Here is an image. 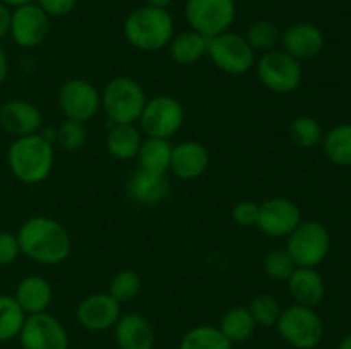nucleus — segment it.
<instances>
[{
	"instance_id": "nucleus-5",
	"label": "nucleus",
	"mask_w": 351,
	"mask_h": 349,
	"mask_svg": "<svg viewBox=\"0 0 351 349\" xmlns=\"http://www.w3.org/2000/svg\"><path fill=\"white\" fill-rule=\"evenodd\" d=\"M287 252L297 267L317 269L329 255L331 250V233L322 222L308 219L302 221L287 236Z\"/></svg>"
},
{
	"instance_id": "nucleus-30",
	"label": "nucleus",
	"mask_w": 351,
	"mask_h": 349,
	"mask_svg": "<svg viewBox=\"0 0 351 349\" xmlns=\"http://www.w3.org/2000/svg\"><path fill=\"white\" fill-rule=\"evenodd\" d=\"M27 315L17 305L14 296L0 294V342L16 339L23 328Z\"/></svg>"
},
{
	"instance_id": "nucleus-17",
	"label": "nucleus",
	"mask_w": 351,
	"mask_h": 349,
	"mask_svg": "<svg viewBox=\"0 0 351 349\" xmlns=\"http://www.w3.org/2000/svg\"><path fill=\"white\" fill-rule=\"evenodd\" d=\"M41 125L43 115L34 103L26 99H10L0 105V127L16 139L38 133Z\"/></svg>"
},
{
	"instance_id": "nucleus-14",
	"label": "nucleus",
	"mask_w": 351,
	"mask_h": 349,
	"mask_svg": "<svg viewBox=\"0 0 351 349\" xmlns=\"http://www.w3.org/2000/svg\"><path fill=\"white\" fill-rule=\"evenodd\" d=\"M50 33V17L34 2L12 9L10 34L14 43L21 48H36Z\"/></svg>"
},
{
	"instance_id": "nucleus-25",
	"label": "nucleus",
	"mask_w": 351,
	"mask_h": 349,
	"mask_svg": "<svg viewBox=\"0 0 351 349\" xmlns=\"http://www.w3.org/2000/svg\"><path fill=\"white\" fill-rule=\"evenodd\" d=\"M209 38L202 36L194 29L182 31L171 38L168 50H170L171 60L178 65H192L201 60L208 53Z\"/></svg>"
},
{
	"instance_id": "nucleus-39",
	"label": "nucleus",
	"mask_w": 351,
	"mask_h": 349,
	"mask_svg": "<svg viewBox=\"0 0 351 349\" xmlns=\"http://www.w3.org/2000/svg\"><path fill=\"white\" fill-rule=\"evenodd\" d=\"M10 21H12V9L0 2V41L10 34Z\"/></svg>"
},
{
	"instance_id": "nucleus-37",
	"label": "nucleus",
	"mask_w": 351,
	"mask_h": 349,
	"mask_svg": "<svg viewBox=\"0 0 351 349\" xmlns=\"http://www.w3.org/2000/svg\"><path fill=\"white\" fill-rule=\"evenodd\" d=\"M21 255L17 235L9 231H0V267L10 266Z\"/></svg>"
},
{
	"instance_id": "nucleus-27",
	"label": "nucleus",
	"mask_w": 351,
	"mask_h": 349,
	"mask_svg": "<svg viewBox=\"0 0 351 349\" xmlns=\"http://www.w3.org/2000/svg\"><path fill=\"white\" fill-rule=\"evenodd\" d=\"M256 322L247 307H233L223 313L219 320V331L230 342H245L256 331Z\"/></svg>"
},
{
	"instance_id": "nucleus-4",
	"label": "nucleus",
	"mask_w": 351,
	"mask_h": 349,
	"mask_svg": "<svg viewBox=\"0 0 351 349\" xmlns=\"http://www.w3.org/2000/svg\"><path fill=\"white\" fill-rule=\"evenodd\" d=\"M146 101L144 88L129 75L113 77L101 91V109L113 125L139 122Z\"/></svg>"
},
{
	"instance_id": "nucleus-35",
	"label": "nucleus",
	"mask_w": 351,
	"mask_h": 349,
	"mask_svg": "<svg viewBox=\"0 0 351 349\" xmlns=\"http://www.w3.org/2000/svg\"><path fill=\"white\" fill-rule=\"evenodd\" d=\"M263 269L264 274L267 277H271V279L288 281V277L293 274L297 266H295L293 259L287 252V248H274L271 252H267L266 257H264Z\"/></svg>"
},
{
	"instance_id": "nucleus-11",
	"label": "nucleus",
	"mask_w": 351,
	"mask_h": 349,
	"mask_svg": "<svg viewBox=\"0 0 351 349\" xmlns=\"http://www.w3.org/2000/svg\"><path fill=\"white\" fill-rule=\"evenodd\" d=\"M58 108L67 120L86 123L101 109V92L86 79H69L57 94Z\"/></svg>"
},
{
	"instance_id": "nucleus-18",
	"label": "nucleus",
	"mask_w": 351,
	"mask_h": 349,
	"mask_svg": "<svg viewBox=\"0 0 351 349\" xmlns=\"http://www.w3.org/2000/svg\"><path fill=\"white\" fill-rule=\"evenodd\" d=\"M209 161L211 156L204 144L199 140H182L171 151L170 171L180 180H197L208 171Z\"/></svg>"
},
{
	"instance_id": "nucleus-40",
	"label": "nucleus",
	"mask_w": 351,
	"mask_h": 349,
	"mask_svg": "<svg viewBox=\"0 0 351 349\" xmlns=\"http://www.w3.org/2000/svg\"><path fill=\"white\" fill-rule=\"evenodd\" d=\"M7 75H9V58H7V53L3 51V48L0 47V86L5 82Z\"/></svg>"
},
{
	"instance_id": "nucleus-1",
	"label": "nucleus",
	"mask_w": 351,
	"mask_h": 349,
	"mask_svg": "<svg viewBox=\"0 0 351 349\" xmlns=\"http://www.w3.org/2000/svg\"><path fill=\"white\" fill-rule=\"evenodd\" d=\"M16 235L21 253L41 266H58L71 255V235L53 218L33 216L21 224Z\"/></svg>"
},
{
	"instance_id": "nucleus-22",
	"label": "nucleus",
	"mask_w": 351,
	"mask_h": 349,
	"mask_svg": "<svg viewBox=\"0 0 351 349\" xmlns=\"http://www.w3.org/2000/svg\"><path fill=\"white\" fill-rule=\"evenodd\" d=\"M170 181L167 174L137 170L127 183V194L141 205H156L167 198Z\"/></svg>"
},
{
	"instance_id": "nucleus-3",
	"label": "nucleus",
	"mask_w": 351,
	"mask_h": 349,
	"mask_svg": "<svg viewBox=\"0 0 351 349\" xmlns=\"http://www.w3.org/2000/svg\"><path fill=\"white\" fill-rule=\"evenodd\" d=\"M123 36L141 51H160L175 36V23L167 9L143 5L123 21Z\"/></svg>"
},
{
	"instance_id": "nucleus-15",
	"label": "nucleus",
	"mask_w": 351,
	"mask_h": 349,
	"mask_svg": "<svg viewBox=\"0 0 351 349\" xmlns=\"http://www.w3.org/2000/svg\"><path fill=\"white\" fill-rule=\"evenodd\" d=\"M122 317V305L110 293H93L75 308V318L86 331L103 332L115 327Z\"/></svg>"
},
{
	"instance_id": "nucleus-36",
	"label": "nucleus",
	"mask_w": 351,
	"mask_h": 349,
	"mask_svg": "<svg viewBox=\"0 0 351 349\" xmlns=\"http://www.w3.org/2000/svg\"><path fill=\"white\" fill-rule=\"evenodd\" d=\"M259 218V204L254 201H240L233 205L232 219L240 228H252Z\"/></svg>"
},
{
	"instance_id": "nucleus-2",
	"label": "nucleus",
	"mask_w": 351,
	"mask_h": 349,
	"mask_svg": "<svg viewBox=\"0 0 351 349\" xmlns=\"http://www.w3.org/2000/svg\"><path fill=\"white\" fill-rule=\"evenodd\" d=\"M55 163L53 144L40 132L19 137L7 151V164L14 177L26 185H38L51 174Z\"/></svg>"
},
{
	"instance_id": "nucleus-19",
	"label": "nucleus",
	"mask_w": 351,
	"mask_h": 349,
	"mask_svg": "<svg viewBox=\"0 0 351 349\" xmlns=\"http://www.w3.org/2000/svg\"><path fill=\"white\" fill-rule=\"evenodd\" d=\"M115 342L120 349H153L154 328L144 315L125 313L113 327Z\"/></svg>"
},
{
	"instance_id": "nucleus-24",
	"label": "nucleus",
	"mask_w": 351,
	"mask_h": 349,
	"mask_svg": "<svg viewBox=\"0 0 351 349\" xmlns=\"http://www.w3.org/2000/svg\"><path fill=\"white\" fill-rule=\"evenodd\" d=\"M171 151H173V146L168 139L146 135L136 156L137 163H139V170L167 174V171L170 170Z\"/></svg>"
},
{
	"instance_id": "nucleus-7",
	"label": "nucleus",
	"mask_w": 351,
	"mask_h": 349,
	"mask_svg": "<svg viewBox=\"0 0 351 349\" xmlns=\"http://www.w3.org/2000/svg\"><path fill=\"white\" fill-rule=\"evenodd\" d=\"M257 77L261 84L276 94H290L297 91L304 79L302 62L283 50H271L256 60Z\"/></svg>"
},
{
	"instance_id": "nucleus-8",
	"label": "nucleus",
	"mask_w": 351,
	"mask_h": 349,
	"mask_svg": "<svg viewBox=\"0 0 351 349\" xmlns=\"http://www.w3.org/2000/svg\"><path fill=\"white\" fill-rule=\"evenodd\" d=\"M206 57L218 70L228 75H243L256 67V51L247 43L245 36L233 31L209 38Z\"/></svg>"
},
{
	"instance_id": "nucleus-43",
	"label": "nucleus",
	"mask_w": 351,
	"mask_h": 349,
	"mask_svg": "<svg viewBox=\"0 0 351 349\" xmlns=\"http://www.w3.org/2000/svg\"><path fill=\"white\" fill-rule=\"evenodd\" d=\"M338 349H351V332H348V334L339 341Z\"/></svg>"
},
{
	"instance_id": "nucleus-12",
	"label": "nucleus",
	"mask_w": 351,
	"mask_h": 349,
	"mask_svg": "<svg viewBox=\"0 0 351 349\" xmlns=\"http://www.w3.org/2000/svg\"><path fill=\"white\" fill-rule=\"evenodd\" d=\"M19 342L23 349H67L69 335L64 325L47 313L27 315L19 332Z\"/></svg>"
},
{
	"instance_id": "nucleus-31",
	"label": "nucleus",
	"mask_w": 351,
	"mask_h": 349,
	"mask_svg": "<svg viewBox=\"0 0 351 349\" xmlns=\"http://www.w3.org/2000/svg\"><path fill=\"white\" fill-rule=\"evenodd\" d=\"M247 43L252 47V50L256 51H266L276 50V47L281 41V29L274 23L266 19L254 21L249 27H247L245 33Z\"/></svg>"
},
{
	"instance_id": "nucleus-42",
	"label": "nucleus",
	"mask_w": 351,
	"mask_h": 349,
	"mask_svg": "<svg viewBox=\"0 0 351 349\" xmlns=\"http://www.w3.org/2000/svg\"><path fill=\"white\" fill-rule=\"evenodd\" d=\"M2 3H5V5H9L10 9H16V7H21V5H26V3H31L34 2V0H0Z\"/></svg>"
},
{
	"instance_id": "nucleus-23",
	"label": "nucleus",
	"mask_w": 351,
	"mask_h": 349,
	"mask_svg": "<svg viewBox=\"0 0 351 349\" xmlns=\"http://www.w3.org/2000/svg\"><path fill=\"white\" fill-rule=\"evenodd\" d=\"M143 144V133L134 123L112 125L106 135V151L119 161H130L137 156Z\"/></svg>"
},
{
	"instance_id": "nucleus-16",
	"label": "nucleus",
	"mask_w": 351,
	"mask_h": 349,
	"mask_svg": "<svg viewBox=\"0 0 351 349\" xmlns=\"http://www.w3.org/2000/svg\"><path fill=\"white\" fill-rule=\"evenodd\" d=\"M281 50L287 51L298 62L311 60L324 50L326 36L321 27L314 23H293L281 31Z\"/></svg>"
},
{
	"instance_id": "nucleus-28",
	"label": "nucleus",
	"mask_w": 351,
	"mask_h": 349,
	"mask_svg": "<svg viewBox=\"0 0 351 349\" xmlns=\"http://www.w3.org/2000/svg\"><path fill=\"white\" fill-rule=\"evenodd\" d=\"M288 135H290L291 142L300 149H312V147L321 146L322 139H324V129L314 116L300 115L290 122Z\"/></svg>"
},
{
	"instance_id": "nucleus-20",
	"label": "nucleus",
	"mask_w": 351,
	"mask_h": 349,
	"mask_svg": "<svg viewBox=\"0 0 351 349\" xmlns=\"http://www.w3.org/2000/svg\"><path fill=\"white\" fill-rule=\"evenodd\" d=\"M287 283L293 301L302 307L315 308L326 298V281L317 269L297 267Z\"/></svg>"
},
{
	"instance_id": "nucleus-9",
	"label": "nucleus",
	"mask_w": 351,
	"mask_h": 349,
	"mask_svg": "<svg viewBox=\"0 0 351 349\" xmlns=\"http://www.w3.org/2000/svg\"><path fill=\"white\" fill-rule=\"evenodd\" d=\"M185 21L191 29L206 38H215L230 31L237 17L235 0H187Z\"/></svg>"
},
{
	"instance_id": "nucleus-38",
	"label": "nucleus",
	"mask_w": 351,
	"mask_h": 349,
	"mask_svg": "<svg viewBox=\"0 0 351 349\" xmlns=\"http://www.w3.org/2000/svg\"><path fill=\"white\" fill-rule=\"evenodd\" d=\"M34 3L51 19L69 16L77 5V0H34Z\"/></svg>"
},
{
	"instance_id": "nucleus-6",
	"label": "nucleus",
	"mask_w": 351,
	"mask_h": 349,
	"mask_svg": "<svg viewBox=\"0 0 351 349\" xmlns=\"http://www.w3.org/2000/svg\"><path fill=\"white\" fill-rule=\"evenodd\" d=\"M276 328L281 337L295 349L317 348L326 334L324 320L315 308L297 303L281 311Z\"/></svg>"
},
{
	"instance_id": "nucleus-21",
	"label": "nucleus",
	"mask_w": 351,
	"mask_h": 349,
	"mask_svg": "<svg viewBox=\"0 0 351 349\" xmlns=\"http://www.w3.org/2000/svg\"><path fill=\"white\" fill-rule=\"evenodd\" d=\"M14 300L17 301L23 311L26 315H36L43 313L48 310L53 300V289L47 277L38 276H27L19 281L14 293Z\"/></svg>"
},
{
	"instance_id": "nucleus-33",
	"label": "nucleus",
	"mask_w": 351,
	"mask_h": 349,
	"mask_svg": "<svg viewBox=\"0 0 351 349\" xmlns=\"http://www.w3.org/2000/svg\"><path fill=\"white\" fill-rule=\"evenodd\" d=\"M141 287H143V281L139 274L132 269H123L112 277L108 293L122 305L136 300L141 293Z\"/></svg>"
},
{
	"instance_id": "nucleus-41",
	"label": "nucleus",
	"mask_w": 351,
	"mask_h": 349,
	"mask_svg": "<svg viewBox=\"0 0 351 349\" xmlns=\"http://www.w3.org/2000/svg\"><path fill=\"white\" fill-rule=\"evenodd\" d=\"M173 0H144V5L156 7V9H168Z\"/></svg>"
},
{
	"instance_id": "nucleus-32",
	"label": "nucleus",
	"mask_w": 351,
	"mask_h": 349,
	"mask_svg": "<svg viewBox=\"0 0 351 349\" xmlns=\"http://www.w3.org/2000/svg\"><path fill=\"white\" fill-rule=\"evenodd\" d=\"M247 308H249L257 327H276L281 311H283L276 296L269 293H261L254 296Z\"/></svg>"
},
{
	"instance_id": "nucleus-13",
	"label": "nucleus",
	"mask_w": 351,
	"mask_h": 349,
	"mask_svg": "<svg viewBox=\"0 0 351 349\" xmlns=\"http://www.w3.org/2000/svg\"><path fill=\"white\" fill-rule=\"evenodd\" d=\"M302 219V211L288 197H271L259 204V218H257V228L269 238H287Z\"/></svg>"
},
{
	"instance_id": "nucleus-10",
	"label": "nucleus",
	"mask_w": 351,
	"mask_h": 349,
	"mask_svg": "<svg viewBox=\"0 0 351 349\" xmlns=\"http://www.w3.org/2000/svg\"><path fill=\"white\" fill-rule=\"evenodd\" d=\"M185 109L173 96L161 94L147 99L139 116L141 130L147 137L170 140L184 127Z\"/></svg>"
},
{
	"instance_id": "nucleus-34",
	"label": "nucleus",
	"mask_w": 351,
	"mask_h": 349,
	"mask_svg": "<svg viewBox=\"0 0 351 349\" xmlns=\"http://www.w3.org/2000/svg\"><path fill=\"white\" fill-rule=\"evenodd\" d=\"M88 140V130H86V123L75 122V120L65 118L60 125L55 129V142L60 149L67 151V153H75V151L82 149Z\"/></svg>"
},
{
	"instance_id": "nucleus-29",
	"label": "nucleus",
	"mask_w": 351,
	"mask_h": 349,
	"mask_svg": "<svg viewBox=\"0 0 351 349\" xmlns=\"http://www.w3.org/2000/svg\"><path fill=\"white\" fill-rule=\"evenodd\" d=\"M178 349H232V342L215 325H197L182 337Z\"/></svg>"
},
{
	"instance_id": "nucleus-26",
	"label": "nucleus",
	"mask_w": 351,
	"mask_h": 349,
	"mask_svg": "<svg viewBox=\"0 0 351 349\" xmlns=\"http://www.w3.org/2000/svg\"><path fill=\"white\" fill-rule=\"evenodd\" d=\"M326 157L341 168L351 166V123H339L324 132L321 142Z\"/></svg>"
}]
</instances>
